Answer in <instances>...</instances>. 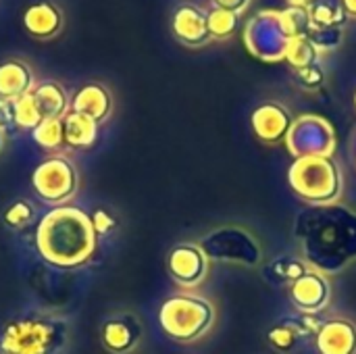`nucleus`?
<instances>
[{
  "instance_id": "obj_3",
  "label": "nucleus",
  "mask_w": 356,
  "mask_h": 354,
  "mask_svg": "<svg viewBox=\"0 0 356 354\" xmlns=\"http://www.w3.org/2000/svg\"><path fill=\"white\" fill-rule=\"evenodd\" d=\"M215 305L198 294H173L159 309L161 330L179 344L202 340L215 325Z\"/></svg>"
},
{
  "instance_id": "obj_8",
  "label": "nucleus",
  "mask_w": 356,
  "mask_h": 354,
  "mask_svg": "<svg viewBox=\"0 0 356 354\" xmlns=\"http://www.w3.org/2000/svg\"><path fill=\"white\" fill-rule=\"evenodd\" d=\"M286 144L296 159L309 154L332 156L336 150V134L323 117L302 115L292 123Z\"/></svg>"
},
{
  "instance_id": "obj_7",
  "label": "nucleus",
  "mask_w": 356,
  "mask_h": 354,
  "mask_svg": "<svg viewBox=\"0 0 356 354\" xmlns=\"http://www.w3.org/2000/svg\"><path fill=\"white\" fill-rule=\"evenodd\" d=\"M244 42L248 50L261 61L271 63V61L286 58L290 38L282 27L280 10H263L257 17H252L246 25Z\"/></svg>"
},
{
  "instance_id": "obj_27",
  "label": "nucleus",
  "mask_w": 356,
  "mask_h": 354,
  "mask_svg": "<svg viewBox=\"0 0 356 354\" xmlns=\"http://www.w3.org/2000/svg\"><path fill=\"white\" fill-rule=\"evenodd\" d=\"M35 217V209L29 200L25 198H19V200H13L4 211H2V221L6 227L10 230H23L27 227Z\"/></svg>"
},
{
  "instance_id": "obj_10",
  "label": "nucleus",
  "mask_w": 356,
  "mask_h": 354,
  "mask_svg": "<svg viewBox=\"0 0 356 354\" xmlns=\"http://www.w3.org/2000/svg\"><path fill=\"white\" fill-rule=\"evenodd\" d=\"M209 257L198 244L184 242L169 250L167 273L179 288L192 290L209 277Z\"/></svg>"
},
{
  "instance_id": "obj_11",
  "label": "nucleus",
  "mask_w": 356,
  "mask_h": 354,
  "mask_svg": "<svg viewBox=\"0 0 356 354\" xmlns=\"http://www.w3.org/2000/svg\"><path fill=\"white\" fill-rule=\"evenodd\" d=\"M65 25L67 15L63 6L54 0H35L27 4L21 13V27L35 42H50L58 38Z\"/></svg>"
},
{
  "instance_id": "obj_26",
  "label": "nucleus",
  "mask_w": 356,
  "mask_h": 354,
  "mask_svg": "<svg viewBox=\"0 0 356 354\" xmlns=\"http://www.w3.org/2000/svg\"><path fill=\"white\" fill-rule=\"evenodd\" d=\"M300 336H302V332L298 325L282 323V325H275L267 332V342L277 353H292L296 348Z\"/></svg>"
},
{
  "instance_id": "obj_22",
  "label": "nucleus",
  "mask_w": 356,
  "mask_h": 354,
  "mask_svg": "<svg viewBox=\"0 0 356 354\" xmlns=\"http://www.w3.org/2000/svg\"><path fill=\"white\" fill-rule=\"evenodd\" d=\"M280 21H282V27L290 40L305 38L313 29L309 6H302V4H290L286 10H280Z\"/></svg>"
},
{
  "instance_id": "obj_35",
  "label": "nucleus",
  "mask_w": 356,
  "mask_h": 354,
  "mask_svg": "<svg viewBox=\"0 0 356 354\" xmlns=\"http://www.w3.org/2000/svg\"><path fill=\"white\" fill-rule=\"evenodd\" d=\"M4 146H6V131L0 129V154L4 152Z\"/></svg>"
},
{
  "instance_id": "obj_32",
  "label": "nucleus",
  "mask_w": 356,
  "mask_h": 354,
  "mask_svg": "<svg viewBox=\"0 0 356 354\" xmlns=\"http://www.w3.org/2000/svg\"><path fill=\"white\" fill-rule=\"evenodd\" d=\"M0 129H4L6 134L10 129H17V123H15V100L0 98Z\"/></svg>"
},
{
  "instance_id": "obj_4",
  "label": "nucleus",
  "mask_w": 356,
  "mask_h": 354,
  "mask_svg": "<svg viewBox=\"0 0 356 354\" xmlns=\"http://www.w3.org/2000/svg\"><path fill=\"white\" fill-rule=\"evenodd\" d=\"M290 188L313 207L336 204L342 196V173L332 156H298L288 171Z\"/></svg>"
},
{
  "instance_id": "obj_30",
  "label": "nucleus",
  "mask_w": 356,
  "mask_h": 354,
  "mask_svg": "<svg viewBox=\"0 0 356 354\" xmlns=\"http://www.w3.org/2000/svg\"><path fill=\"white\" fill-rule=\"evenodd\" d=\"M294 77L305 90H317L325 81V73H323V69L319 65H311V67H305V69H294Z\"/></svg>"
},
{
  "instance_id": "obj_34",
  "label": "nucleus",
  "mask_w": 356,
  "mask_h": 354,
  "mask_svg": "<svg viewBox=\"0 0 356 354\" xmlns=\"http://www.w3.org/2000/svg\"><path fill=\"white\" fill-rule=\"evenodd\" d=\"M340 2H342L348 17H356V0H340Z\"/></svg>"
},
{
  "instance_id": "obj_1",
  "label": "nucleus",
  "mask_w": 356,
  "mask_h": 354,
  "mask_svg": "<svg viewBox=\"0 0 356 354\" xmlns=\"http://www.w3.org/2000/svg\"><path fill=\"white\" fill-rule=\"evenodd\" d=\"M98 246V234L92 219L79 207H54L35 227V248L40 257L58 269H77L86 265Z\"/></svg>"
},
{
  "instance_id": "obj_25",
  "label": "nucleus",
  "mask_w": 356,
  "mask_h": 354,
  "mask_svg": "<svg viewBox=\"0 0 356 354\" xmlns=\"http://www.w3.org/2000/svg\"><path fill=\"white\" fill-rule=\"evenodd\" d=\"M207 17H209L211 38H217V40H225V38L234 35L240 27V15L232 13V10L213 8V10H209Z\"/></svg>"
},
{
  "instance_id": "obj_24",
  "label": "nucleus",
  "mask_w": 356,
  "mask_h": 354,
  "mask_svg": "<svg viewBox=\"0 0 356 354\" xmlns=\"http://www.w3.org/2000/svg\"><path fill=\"white\" fill-rule=\"evenodd\" d=\"M42 121H44V117L40 113V106H38L33 94H25V96L15 100V123H17V129L33 131Z\"/></svg>"
},
{
  "instance_id": "obj_28",
  "label": "nucleus",
  "mask_w": 356,
  "mask_h": 354,
  "mask_svg": "<svg viewBox=\"0 0 356 354\" xmlns=\"http://www.w3.org/2000/svg\"><path fill=\"white\" fill-rule=\"evenodd\" d=\"M309 269H311V265H309L307 261L292 259V257L277 259V261L271 265V273H273V277H275V280H280V282H290V284H294L298 277H302Z\"/></svg>"
},
{
  "instance_id": "obj_21",
  "label": "nucleus",
  "mask_w": 356,
  "mask_h": 354,
  "mask_svg": "<svg viewBox=\"0 0 356 354\" xmlns=\"http://www.w3.org/2000/svg\"><path fill=\"white\" fill-rule=\"evenodd\" d=\"M313 27H344L348 15L342 2L336 0H317L309 6Z\"/></svg>"
},
{
  "instance_id": "obj_37",
  "label": "nucleus",
  "mask_w": 356,
  "mask_h": 354,
  "mask_svg": "<svg viewBox=\"0 0 356 354\" xmlns=\"http://www.w3.org/2000/svg\"><path fill=\"white\" fill-rule=\"evenodd\" d=\"M355 106H356V94H355Z\"/></svg>"
},
{
  "instance_id": "obj_23",
  "label": "nucleus",
  "mask_w": 356,
  "mask_h": 354,
  "mask_svg": "<svg viewBox=\"0 0 356 354\" xmlns=\"http://www.w3.org/2000/svg\"><path fill=\"white\" fill-rule=\"evenodd\" d=\"M319 58H321V52L317 50V46L311 42L309 35L290 40L288 50H286V61L292 65V69H305L311 65H319Z\"/></svg>"
},
{
  "instance_id": "obj_18",
  "label": "nucleus",
  "mask_w": 356,
  "mask_h": 354,
  "mask_svg": "<svg viewBox=\"0 0 356 354\" xmlns=\"http://www.w3.org/2000/svg\"><path fill=\"white\" fill-rule=\"evenodd\" d=\"M33 98L44 119H63L71 111V96L56 79H42L33 88Z\"/></svg>"
},
{
  "instance_id": "obj_15",
  "label": "nucleus",
  "mask_w": 356,
  "mask_h": 354,
  "mask_svg": "<svg viewBox=\"0 0 356 354\" xmlns=\"http://www.w3.org/2000/svg\"><path fill=\"white\" fill-rule=\"evenodd\" d=\"M71 111L94 119L98 125L106 123L115 111V98L102 81H88L71 96Z\"/></svg>"
},
{
  "instance_id": "obj_2",
  "label": "nucleus",
  "mask_w": 356,
  "mask_h": 354,
  "mask_svg": "<svg viewBox=\"0 0 356 354\" xmlns=\"http://www.w3.org/2000/svg\"><path fill=\"white\" fill-rule=\"evenodd\" d=\"M71 325L50 311H25L10 317L0 332V354H63Z\"/></svg>"
},
{
  "instance_id": "obj_20",
  "label": "nucleus",
  "mask_w": 356,
  "mask_h": 354,
  "mask_svg": "<svg viewBox=\"0 0 356 354\" xmlns=\"http://www.w3.org/2000/svg\"><path fill=\"white\" fill-rule=\"evenodd\" d=\"M31 138H33V142L40 148H44V150H48L52 154L67 150L65 148V127H63V119H44L31 131Z\"/></svg>"
},
{
  "instance_id": "obj_6",
  "label": "nucleus",
  "mask_w": 356,
  "mask_h": 354,
  "mask_svg": "<svg viewBox=\"0 0 356 354\" xmlns=\"http://www.w3.org/2000/svg\"><path fill=\"white\" fill-rule=\"evenodd\" d=\"M198 246L204 250L209 261L234 263L242 267H254L263 261V248L259 240L244 227L227 225L207 234Z\"/></svg>"
},
{
  "instance_id": "obj_17",
  "label": "nucleus",
  "mask_w": 356,
  "mask_h": 354,
  "mask_svg": "<svg viewBox=\"0 0 356 354\" xmlns=\"http://www.w3.org/2000/svg\"><path fill=\"white\" fill-rule=\"evenodd\" d=\"M319 354H356V323L350 319H330L315 336Z\"/></svg>"
},
{
  "instance_id": "obj_29",
  "label": "nucleus",
  "mask_w": 356,
  "mask_h": 354,
  "mask_svg": "<svg viewBox=\"0 0 356 354\" xmlns=\"http://www.w3.org/2000/svg\"><path fill=\"white\" fill-rule=\"evenodd\" d=\"M311 42L317 46V50L323 52H332L342 44L344 38V27H313L309 33Z\"/></svg>"
},
{
  "instance_id": "obj_14",
  "label": "nucleus",
  "mask_w": 356,
  "mask_h": 354,
  "mask_svg": "<svg viewBox=\"0 0 356 354\" xmlns=\"http://www.w3.org/2000/svg\"><path fill=\"white\" fill-rule=\"evenodd\" d=\"M254 136L265 144H280L288 138V131L294 123L290 111L280 102H263L252 111L250 117Z\"/></svg>"
},
{
  "instance_id": "obj_36",
  "label": "nucleus",
  "mask_w": 356,
  "mask_h": 354,
  "mask_svg": "<svg viewBox=\"0 0 356 354\" xmlns=\"http://www.w3.org/2000/svg\"><path fill=\"white\" fill-rule=\"evenodd\" d=\"M307 2H311V0H290V4H302V6H305Z\"/></svg>"
},
{
  "instance_id": "obj_31",
  "label": "nucleus",
  "mask_w": 356,
  "mask_h": 354,
  "mask_svg": "<svg viewBox=\"0 0 356 354\" xmlns=\"http://www.w3.org/2000/svg\"><path fill=\"white\" fill-rule=\"evenodd\" d=\"M90 219H92V225H94V230H96L98 236H108L117 227V219L106 209H96L90 215Z\"/></svg>"
},
{
  "instance_id": "obj_9",
  "label": "nucleus",
  "mask_w": 356,
  "mask_h": 354,
  "mask_svg": "<svg viewBox=\"0 0 356 354\" xmlns=\"http://www.w3.org/2000/svg\"><path fill=\"white\" fill-rule=\"evenodd\" d=\"M98 342L108 354H134L144 342V323L131 311H115L100 321Z\"/></svg>"
},
{
  "instance_id": "obj_19",
  "label": "nucleus",
  "mask_w": 356,
  "mask_h": 354,
  "mask_svg": "<svg viewBox=\"0 0 356 354\" xmlns=\"http://www.w3.org/2000/svg\"><path fill=\"white\" fill-rule=\"evenodd\" d=\"M63 127H65V148L67 150H88L96 144L100 125L75 111H69L63 117Z\"/></svg>"
},
{
  "instance_id": "obj_13",
  "label": "nucleus",
  "mask_w": 356,
  "mask_h": 354,
  "mask_svg": "<svg viewBox=\"0 0 356 354\" xmlns=\"http://www.w3.org/2000/svg\"><path fill=\"white\" fill-rule=\"evenodd\" d=\"M209 13L202 10L196 4H181L175 8L173 17H171V31L175 35V40L184 46L190 48H200L204 44H209L211 31H209Z\"/></svg>"
},
{
  "instance_id": "obj_33",
  "label": "nucleus",
  "mask_w": 356,
  "mask_h": 354,
  "mask_svg": "<svg viewBox=\"0 0 356 354\" xmlns=\"http://www.w3.org/2000/svg\"><path fill=\"white\" fill-rule=\"evenodd\" d=\"M215 8H223V10H232V13H242L246 10V6L250 4V0H213Z\"/></svg>"
},
{
  "instance_id": "obj_5",
  "label": "nucleus",
  "mask_w": 356,
  "mask_h": 354,
  "mask_svg": "<svg viewBox=\"0 0 356 354\" xmlns=\"http://www.w3.org/2000/svg\"><path fill=\"white\" fill-rule=\"evenodd\" d=\"M79 184L81 179L73 159L63 152L48 154L35 165L31 173V190L52 209L69 204L77 196Z\"/></svg>"
},
{
  "instance_id": "obj_16",
  "label": "nucleus",
  "mask_w": 356,
  "mask_h": 354,
  "mask_svg": "<svg viewBox=\"0 0 356 354\" xmlns=\"http://www.w3.org/2000/svg\"><path fill=\"white\" fill-rule=\"evenodd\" d=\"M38 83L33 67L21 56H8L0 63V98L17 100L31 94Z\"/></svg>"
},
{
  "instance_id": "obj_12",
  "label": "nucleus",
  "mask_w": 356,
  "mask_h": 354,
  "mask_svg": "<svg viewBox=\"0 0 356 354\" xmlns=\"http://www.w3.org/2000/svg\"><path fill=\"white\" fill-rule=\"evenodd\" d=\"M290 298L294 307L300 309L305 315H317L330 305L332 298L330 280L321 271L309 269L302 277L290 284Z\"/></svg>"
}]
</instances>
